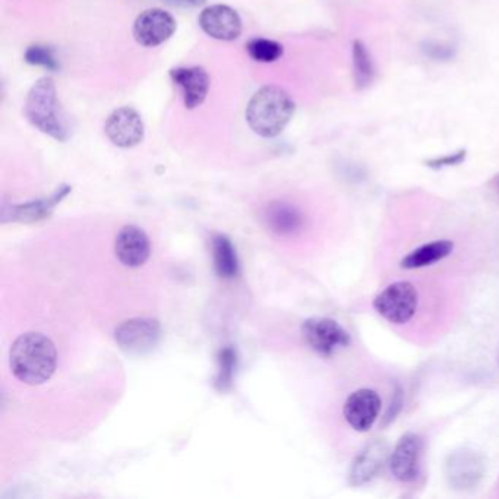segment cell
Here are the masks:
<instances>
[{
    "mask_svg": "<svg viewBox=\"0 0 499 499\" xmlns=\"http://www.w3.org/2000/svg\"><path fill=\"white\" fill-rule=\"evenodd\" d=\"M72 191L70 186H61L59 188L53 195L49 198H42V200L31 201L27 204L18 205L14 208L12 212V220L21 221V223H34V221H40L44 220L52 214L53 208L65 198L68 193Z\"/></svg>",
    "mask_w": 499,
    "mask_h": 499,
    "instance_id": "cell-17",
    "label": "cell"
},
{
    "mask_svg": "<svg viewBox=\"0 0 499 499\" xmlns=\"http://www.w3.org/2000/svg\"><path fill=\"white\" fill-rule=\"evenodd\" d=\"M24 61H27L28 65L40 66L47 71L59 70V61L53 51L51 47L42 46V44L28 47L24 53Z\"/></svg>",
    "mask_w": 499,
    "mask_h": 499,
    "instance_id": "cell-22",
    "label": "cell"
},
{
    "mask_svg": "<svg viewBox=\"0 0 499 499\" xmlns=\"http://www.w3.org/2000/svg\"><path fill=\"white\" fill-rule=\"evenodd\" d=\"M420 52L425 58L434 61H453L457 54V49L448 42H435V40H427L420 44Z\"/></svg>",
    "mask_w": 499,
    "mask_h": 499,
    "instance_id": "cell-24",
    "label": "cell"
},
{
    "mask_svg": "<svg viewBox=\"0 0 499 499\" xmlns=\"http://www.w3.org/2000/svg\"><path fill=\"white\" fill-rule=\"evenodd\" d=\"M9 365L12 373L24 384H44L56 371L58 352L46 335L25 333L12 344Z\"/></svg>",
    "mask_w": 499,
    "mask_h": 499,
    "instance_id": "cell-1",
    "label": "cell"
},
{
    "mask_svg": "<svg viewBox=\"0 0 499 499\" xmlns=\"http://www.w3.org/2000/svg\"><path fill=\"white\" fill-rule=\"evenodd\" d=\"M115 252L118 259L125 267L138 268L150 258V239L143 229L137 226H125L116 236Z\"/></svg>",
    "mask_w": 499,
    "mask_h": 499,
    "instance_id": "cell-14",
    "label": "cell"
},
{
    "mask_svg": "<svg viewBox=\"0 0 499 499\" xmlns=\"http://www.w3.org/2000/svg\"><path fill=\"white\" fill-rule=\"evenodd\" d=\"M265 221L278 235H292L304 224V217L297 208L286 202H273L265 212Z\"/></svg>",
    "mask_w": 499,
    "mask_h": 499,
    "instance_id": "cell-18",
    "label": "cell"
},
{
    "mask_svg": "<svg viewBox=\"0 0 499 499\" xmlns=\"http://www.w3.org/2000/svg\"><path fill=\"white\" fill-rule=\"evenodd\" d=\"M454 250V243L448 239L435 240V242L425 243L411 250L410 254L401 259L400 265L404 269H419L430 267L437 262L446 259Z\"/></svg>",
    "mask_w": 499,
    "mask_h": 499,
    "instance_id": "cell-16",
    "label": "cell"
},
{
    "mask_svg": "<svg viewBox=\"0 0 499 499\" xmlns=\"http://www.w3.org/2000/svg\"><path fill=\"white\" fill-rule=\"evenodd\" d=\"M24 112L28 122L42 134L66 143L72 135L70 119L61 108L53 78L42 77L31 87Z\"/></svg>",
    "mask_w": 499,
    "mask_h": 499,
    "instance_id": "cell-3",
    "label": "cell"
},
{
    "mask_svg": "<svg viewBox=\"0 0 499 499\" xmlns=\"http://www.w3.org/2000/svg\"><path fill=\"white\" fill-rule=\"evenodd\" d=\"M236 362H238V356H236L235 349L226 347V349L220 352V372L219 378H217V385H219L220 390H227L231 387L233 375H235Z\"/></svg>",
    "mask_w": 499,
    "mask_h": 499,
    "instance_id": "cell-23",
    "label": "cell"
},
{
    "mask_svg": "<svg viewBox=\"0 0 499 499\" xmlns=\"http://www.w3.org/2000/svg\"><path fill=\"white\" fill-rule=\"evenodd\" d=\"M201 30L219 42H235L242 34V20L235 9L227 5H212L198 18Z\"/></svg>",
    "mask_w": 499,
    "mask_h": 499,
    "instance_id": "cell-10",
    "label": "cell"
},
{
    "mask_svg": "<svg viewBox=\"0 0 499 499\" xmlns=\"http://www.w3.org/2000/svg\"><path fill=\"white\" fill-rule=\"evenodd\" d=\"M352 70H353L354 87L361 91L369 89L377 78V66L372 53L362 40H354L352 46Z\"/></svg>",
    "mask_w": 499,
    "mask_h": 499,
    "instance_id": "cell-19",
    "label": "cell"
},
{
    "mask_svg": "<svg viewBox=\"0 0 499 499\" xmlns=\"http://www.w3.org/2000/svg\"><path fill=\"white\" fill-rule=\"evenodd\" d=\"M212 259L215 273L223 278H235L239 273V259L236 248L231 239L217 235L212 239Z\"/></svg>",
    "mask_w": 499,
    "mask_h": 499,
    "instance_id": "cell-20",
    "label": "cell"
},
{
    "mask_svg": "<svg viewBox=\"0 0 499 499\" xmlns=\"http://www.w3.org/2000/svg\"><path fill=\"white\" fill-rule=\"evenodd\" d=\"M381 399L377 391L369 388H361L344 403L343 413L347 423L357 432H368L377 422L381 411Z\"/></svg>",
    "mask_w": 499,
    "mask_h": 499,
    "instance_id": "cell-11",
    "label": "cell"
},
{
    "mask_svg": "<svg viewBox=\"0 0 499 499\" xmlns=\"http://www.w3.org/2000/svg\"><path fill=\"white\" fill-rule=\"evenodd\" d=\"M388 457V447L382 439H373L354 457L350 466L349 484L362 486L377 476L384 467Z\"/></svg>",
    "mask_w": 499,
    "mask_h": 499,
    "instance_id": "cell-15",
    "label": "cell"
},
{
    "mask_svg": "<svg viewBox=\"0 0 499 499\" xmlns=\"http://www.w3.org/2000/svg\"><path fill=\"white\" fill-rule=\"evenodd\" d=\"M302 334L307 346L324 357L334 356L352 343L349 331L331 318H309L302 325Z\"/></svg>",
    "mask_w": 499,
    "mask_h": 499,
    "instance_id": "cell-5",
    "label": "cell"
},
{
    "mask_svg": "<svg viewBox=\"0 0 499 499\" xmlns=\"http://www.w3.org/2000/svg\"><path fill=\"white\" fill-rule=\"evenodd\" d=\"M176 20L169 12L153 8L141 12L134 23L135 42L144 47H157L176 33Z\"/></svg>",
    "mask_w": 499,
    "mask_h": 499,
    "instance_id": "cell-8",
    "label": "cell"
},
{
    "mask_svg": "<svg viewBox=\"0 0 499 499\" xmlns=\"http://www.w3.org/2000/svg\"><path fill=\"white\" fill-rule=\"evenodd\" d=\"M104 134L113 146L134 148L143 143L146 135L143 118L135 108H116L106 120Z\"/></svg>",
    "mask_w": 499,
    "mask_h": 499,
    "instance_id": "cell-7",
    "label": "cell"
},
{
    "mask_svg": "<svg viewBox=\"0 0 499 499\" xmlns=\"http://www.w3.org/2000/svg\"><path fill=\"white\" fill-rule=\"evenodd\" d=\"M160 335L162 325L153 318L129 319L115 331L116 343L129 354L150 353L160 342Z\"/></svg>",
    "mask_w": 499,
    "mask_h": 499,
    "instance_id": "cell-6",
    "label": "cell"
},
{
    "mask_svg": "<svg viewBox=\"0 0 499 499\" xmlns=\"http://www.w3.org/2000/svg\"><path fill=\"white\" fill-rule=\"evenodd\" d=\"M419 306L418 288L410 281H396L385 287L373 300V307L388 323L408 324Z\"/></svg>",
    "mask_w": 499,
    "mask_h": 499,
    "instance_id": "cell-4",
    "label": "cell"
},
{
    "mask_svg": "<svg viewBox=\"0 0 499 499\" xmlns=\"http://www.w3.org/2000/svg\"><path fill=\"white\" fill-rule=\"evenodd\" d=\"M466 158H467V150H458L456 153L444 154L441 157L429 158L425 162V165L429 169L441 170L460 165L461 163L466 162Z\"/></svg>",
    "mask_w": 499,
    "mask_h": 499,
    "instance_id": "cell-25",
    "label": "cell"
},
{
    "mask_svg": "<svg viewBox=\"0 0 499 499\" xmlns=\"http://www.w3.org/2000/svg\"><path fill=\"white\" fill-rule=\"evenodd\" d=\"M170 80L182 91L184 108L188 110L200 108L210 91V75L201 66H182L170 71Z\"/></svg>",
    "mask_w": 499,
    "mask_h": 499,
    "instance_id": "cell-12",
    "label": "cell"
},
{
    "mask_svg": "<svg viewBox=\"0 0 499 499\" xmlns=\"http://www.w3.org/2000/svg\"><path fill=\"white\" fill-rule=\"evenodd\" d=\"M446 475L449 485L458 491L476 488L485 475L484 457L472 449L454 451L447 458Z\"/></svg>",
    "mask_w": 499,
    "mask_h": 499,
    "instance_id": "cell-9",
    "label": "cell"
},
{
    "mask_svg": "<svg viewBox=\"0 0 499 499\" xmlns=\"http://www.w3.org/2000/svg\"><path fill=\"white\" fill-rule=\"evenodd\" d=\"M295 110V101L286 89L277 85H265L248 103L246 122L262 138H276L285 131Z\"/></svg>",
    "mask_w": 499,
    "mask_h": 499,
    "instance_id": "cell-2",
    "label": "cell"
},
{
    "mask_svg": "<svg viewBox=\"0 0 499 499\" xmlns=\"http://www.w3.org/2000/svg\"><path fill=\"white\" fill-rule=\"evenodd\" d=\"M246 52L250 59L261 63H273L285 53V47L280 42L268 39H252L246 44Z\"/></svg>",
    "mask_w": 499,
    "mask_h": 499,
    "instance_id": "cell-21",
    "label": "cell"
},
{
    "mask_svg": "<svg viewBox=\"0 0 499 499\" xmlns=\"http://www.w3.org/2000/svg\"><path fill=\"white\" fill-rule=\"evenodd\" d=\"M162 2L170 6V8L195 9L205 5L207 0H162Z\"/></svg>",
    "mask_w": 499,
    "mask_h": 499,
    "instance_id": "cell-26",
    "label": "cell"
},
{
    "mask_svg": "<svg viewBox=\"0 0 499 499\" xmlns=\"http://www.w3.org/2000/svg\"><path fill=\"white\" fill-rule=\"evenodd\" d=\"M422 454V439L416 434H406L400 438L390 456V470L400 482H411L419 475Z\"/></svg>",
    "mask_w": 499,
    "mask_h": 499,
    "instance_id": "cell-13",
    "label": "cell"
}]
</instances>
